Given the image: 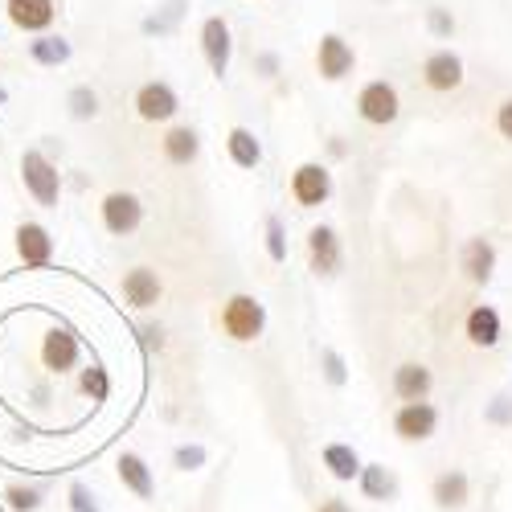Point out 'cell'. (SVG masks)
I'll use <instances>...</instances> for the list:
<instances>
[{
  "instance_id": "obj_11",
  "label": "cell",
  "mask_w": 512,
  "mask_h": 512,
  "mask_svg": "<svg viewBox=\"0 0 512 512\" xmlns=\"http://www.w3.org/2000/svg\"><path fill=\"white\" fill-rule=\"evenodd\" d=\"M291 197L300 201L304 209H312V205H324L328 197H332V173L324 164H316V160H308V164H300L291 173Z\"/></svg>"
},
{
  "instance_id": "obj_29",
  "label": "cell",
  "mask_w": 512,
  "mask_h": 512,
  "mask_svg": "<svg viewBox=\"0 0 512 512\" xmlns=\"http://www.w3.org/2000/svg\"><path fill=\"white\" fill-rule=\"evenodd\" d=\"M66 504H70V512H103V504H99V496L82 484V480H74L70 488H66Z\"/></svg>"
},
{
  "instance_id": "obj_13",
  "label": "cell",
  "mask_w": 512,
  "mask_h": 512,
  "mask_svg": "<svg viewBox=\"0 0 512 512\" xmlns=\"http://www.w3.org/2000/svg\"><path fill=\"white\" fill-rule=\"evenodd\" d=\"M353 66H357V54H353V46L340 33H324L320 37V50H316V70H320V78H328V82H340L345 74H353Z\"/></svg>"
},
{
  "instance_id": "obj_7",
  "label": "cell",
  "mask_w": 512,
  "mask_h": 512,
  "mask_svg": "<svg viewBox=\"0 0 512 512\" xmlns=\"http://www.w3.org/2000/svg\"><path fill=\"white\" fill-rule=\"evenodd\" d=\"M119 295H123V304L127 308H136V312H148L160 304V295H164V283L152 267H132L123 279H119Z\"/></svg>"
},
{
  "instance_id": "obj_4",
  "label": "cell",
  "mask_w": 512,
  "mask_h": 512,
  "mask_svg": "<svg viewBox=\"0 0 512 512\" xmlns=\"http://www.w3.org/2000/svg\"><path fill=\"white\" fill-rule=\"evenodd\" d=\"M99 218H103V230L107 234L127 238V234H136L144 226V201L136 193H127V189H115V193L103 197Z\"/></svg>"
},
{
  "instance_id": "obj_3",
  "label": "cell",
  "mask_w": 512,
  "mask_h": 512,
  "mask_svg": "<svg viewBox=\"0 0 512 512\" xmlns=\"http://www.w3.org/2000/svg\"><path fill=\"white\" fill-rule=\"evenodd\" d=\"M82 361V345H78V332L66 328V324H54L46 336H41V369L54 373V377H66L74 373Z\"/></svg>"
},
{
  "instance_id": "obj_31",
  "label": "cell",
  "mask_w": 512,
  "mask_h": 512,
  "mask_svg": "<svg viewBox=\"0 0 512 512\" xmlns=\"http://www.w3.org/2000/svg\"><path fill=\"white\" fill-rule=\"evenodd\" d=\"M267 254L275 263H283L287 259V246H283V226H279V218H267Z\"/></svg>"
},
{
  "instance_id": "obj_27",
  "label": "cell",
  "mask_w": 512,
  "mask_h": 512,
  "mask_svg": "<svg viewBox=\"0 0 512 512\" xmlns=\"http://www.w3.org/2000/svg\"><path fill=\"white\" fill-rule=\"evenodd\" d=\"M78 394L91 398V402H107V398H111V373H107L103 365L78 369Z\"/></svg>"
},
{
  "instance_id": "obj_17",
  "label": "cell",
  "mask_w": 512,
  "mask_h": 512,
  "mask_svg": "<svg viewBox=\"0 0 512 512\" xmlns=\"http://www.w3.org/2000/svg\"><path fill=\"white\" fill-rule=\"evenodd\" d=\"M431 386H435L431 369L418 365V361H406V365L394 369V394L402 402H426V398H431Z\"/></svg>"
},
{
  "instance_id": "obj_19",
  "label": "cell",
  "mask_w": 512,
  "mask_h": 512,
  "mask_svg": "<svg viewBox=\"0 0 512 512\" xmlns=\"http://www.w3.org/2000/svg\"><path fill=\"white\" fill-rule=\"evenodd\" d=\"M459 267H463V275L472 283H488L492 271H496V246L488 238H472L463 246V254H459Z\"/></svg>"
},
{
  "instance_id": "obj_35",
  "label": "cell",
  "mask_w": 512,
  "mask_h": 512,
  "mask_svg": "<svg viewBox=\"0 0 512 512\" xmlns=\"http://www.w3.org/2000/svg\"><path fill=\"white\" fill-rule=\"evenodd\" d=\"M431 25H435V33H451V29H455V21H447V17L439 13V9L431 13Z\"/></svg>"
},
{
  "instance_id": "obj_33",
  "label": "cell",
  "mask_w": 512,
  "mask_h": 512,
  "mask_svg": "<svg viewBox=\"0 0 512 512\" xmlns=\"http://www.w3.org/2000/svg\"><path fill=\"white\" fill-rule=\"evenodd\" d=\"M496 132H500L504 140H512V95L496 107Z\"/></svg>"
},
{
  "instance_id": "obj_18",
  "label": "cell",
  "mask_w": 512,
  "mask_h": 512,
  "mask_svg": "<svg viewBox=\"0 0 512 512\" xmlns=\"http://www.w3.org/2000/svg\"><path fill=\"white\" fill-rule=\"evenodd\" d=\"M70 58H74V46H70L62 33H37V37L29 41V62L41 66V70H58V66H66Z\"/></svg>"
},
{
  "instance_id": "obj_9",
  "label": "cell",
  "mask_w": 512,
  "mask_h": 512,
  "mask_svg": "<svg viewBox=\"0 0 512 512\" xmlns=\"http://www.w3.org/2000/svg\"><path fill=\"white\" fill-rule=\"evenodd\" d=\"M439 431V410L431 402H406L398 414H394V435L402 443H422Z\"/></svg>"
},
{
  "instance_id": "obj_5",
  "label": "cell",
  "mask_w": 512,
  "mask_h": 512,
  "mask_svg": "<svg viewBox=\"0 0 512 512\" xmlns=\"http://www.w3.org/2000/svg\"><path fill=\"white\" fill-rule=\"evenodd\" d=\"M5 13H9V25L17 33H50L58 25V0H5Z\"/></svg>"
},
{
  "instance_id": "obj_36",
  "label": "cell",
  "mask_w": 512,
  "mask_h": 512,
  "mask_svg": "<svg viewBox=\"0 0 512 512\" xmlns=\"http://www.w3.org/2000/svg\"><path fill=\"white\" fill-rule=\"evenodd\" d=\"M316 512H353V508H349L345 500H324V504H320Z\"/></svg>"
},
{
  "instance_id": "obj_10",
  "label": "cell",
  "mask_w": 512,
  "mask_h": 512,
  "mask_svg": "<svg viewBox=\"0 0 512 512\" xmlns=\"http://www.w3.org/2000/svg\"><path fill=\"white\" fill-rule=\"evenodd\" d=\"M398 111H402V103H398V91L390 87V82H369V87L357 95V115L373 127L394 123Z\"/></svg>"
},
{
  "instance_id": "obj_6",
  "label": "cell",
  "mask_w": 512,
  "mask_h": 512,
  "mask_svg": "<svg viewBox=\"0 0 512 512\" xmlns=\"http://www.w3.org/2000/svg\"><path fill=\"white\" fill-rule=\"evenodd\" d=\"M13 242H17V259L29 271H41V267L54 263V234L41 226V222H21L13 230Z\"/></svg>"
},
{
  "instance_id": "obj_23",
  "label": "cell",
  "mask_w": 512,
  "mask_h": 512,
  "mask_svg": "<svg viewBox=\"0 0 512 512\" xmlns=\"http://www.w3.org/2000/svg\"><path fill=\"white\" fill-rule=\"evenodd\" d=\"M226 152H230V160L238 168H259L263 164V144H259V136H254L250 127H230Z\"/></svg>"
},
{
  "instance_id": "obj_30",
  "label": "cell",
  "mask_w": 512,
  "mask_h": 512,
  "mask_svg": "<svg viewBox=\"0 0 512 512\" xmlns=\"http://www.w3.org/2000/svg\"><path fill=\"white\" fill-rule=\"evenodd\" d=\"M205 459H209V451H205L201 443H181V447L173 451V463L181 467V472H201Z\"/></svg>"
},
{
  "instance_id": "obj_15",
  "label": "cell",
  "mask_w": 512,
  "mask_h": 512,
  "mask_svg": "<svg viewBox=\"0 0 512 512\" xmlns=\"http://www.w3.org/2000/svg\"><path fill=\"white\" fill-rule=\"evenodd\" d=\"M115 476H119V484L132 492L136 500H152V496H156V476H152L148 459L136 455V451H123V455L115 459Z\"/></svg>"
},
{
  "instance_id": "obj_2",
  "label": "cell",
  "mask_w": 512,
  "mask_h": 512,
  "mask_svg": "<svg viewBox=\"0 0 512 512\" xmlns=\"http://www.w3.org/2000/svg\"><path fill=\"white\" fill-rule=\"evenodd\" d=\"M222 328L238 345H250V340H259L267 328V308L254 300V295H230L222 308Z\"/></svg>"
},
{
  "instance_id": "obj_34",
  "label": "cell",
  "mask_w": 512,
  "mask_h": 512,
  "mask_svg": "<svg viewBox=\"0 0 512 512\" xmlns=\"http://www.w3.org/2000/svg\"><path fill=\"white\" fill-rule=\"evenodd\" d=\"M144 345H148V349H164V332H160V324H144Z\"/></svg>"
},
{
  "instance_id": "obj_14",
  "label": "cell",
  "mask_w": 512,
  "mask_h": 512,
  "mask_svg": "<svg viewBox=\"0 0 512 512\" xmlns=\"http://www.w3.org/2000/svg\"><path fill=\"white\" fill-rule=\"evenodd\" d=\"M422 82L439 95H451L463 87V58L451 54V50H435L431 58L422 62Z\"/></svg>"
},
{
  "instance_id": "obj_24",
  "label": "cell",
  "mask_w": 512,
  "mask_h": 512,
  "mask_svg": "<svg viewBox=\"0 0 512 512\" xmlns=\"http://www.w3.org/2000/svg\"><path fill=\"white\" fill-rule=\"evenodd\" d=\"M431 496H435V504H439V508L459 512V508L467 504V496H472V484H467V476H463V472H443V476L431 484Z\"/></svg>"
},
{
  "instance_id": "obj_32",
  "label": "cell",
  "mask_w": 512,
  "mask_h": 512,
  "mask_svg": "<svg viewBox=\"0 0 512 512\" xmlns=\"http://www.w3.org/2000/svg\"><path fill=\"white\" fill-rule=\"evenodd\" d=\"M324 377L332 381V386H345V381H349L345 361H340V353H332V349H324Z\"/></svg>"
},
{
  "instance_id": "obj_8",
  "label": "cell",
  "mask_w": 512,
  "mask_h": 512,
  "mask_svg": "<svg viewBox=\"0 0 512 512\" xmlns=\"http://www.w3.org/2000/svg\"><path fill=\"white\" fill-rule=\"evenodd\" d=\"M177 111H181L177 91L168 87V82H160V78L144 82V87L136 91V115H140L144 123H168Z\"/></svg>"
},
{
  "instance_id": "obj_26",
  "label": "cell",
  "mask_w": 512,
  "mask_h": 512,
  "mask_svg": "<svg viewBox=\"0 0 512 512\" xmlns=\"http://www.w3.org/2000/svg\"><path fill=\"white\" fill-rule=\"evenodd\" d=\"M357 480H361V492L369 500H394V492H398V480L381 463H361V476Z\"/></svg>"
},
{
  "instance_id": "obj_25",
  "label": "cell",
  "mask_w": 512,
  "mask_h": 512,
  "mask_svg": "<svg viewBox=\"0 0 512 512\" xmlns=\"http://www.w3.org/2000/svg\"><path fill=\"white\" fill-rule=\"evenodd\" d=\"M99 91L95 87H87V82H78V87H70L66 91V115L74 119V123H91V119H99Z\"/></svg>"
},
{
  "instance_id": "obj_20",
  "label": "cell",
  "mask_w": 512,
  "mask_h": 512,
  "mask_svg": "<svg viewBox=\"0 0 512 512\" xmlns=\"http://www.w3.org/2000/svg\"><path fill=\"white\" fill-rule=\"evenodd\" d=\"M467 340H472L476 349H496L500 345V312L492 304H476L467 312Z\"/></svg>"
},
{
  "instance_id": "obj_28",
  "label": "cell",
  "mask_w": 512,
  "mask_h": 512,
  "mask_svg": "<svg viewBox=\"0 0 512 512\" xmlns=\"http://www.w3.org/2000/svg\"><path fill=\"white\" fill-rule=\"evenodd\" d=\"M5 504L13 508V512H37L41 504H46V488L41 484H9L5 488Z\"/></svg>"
},
{
  "instance_id": "obj_22",
  "label": "cell",
  "mask_w": 512,
  "mask_h": 512,
  "mask_svg": "<svg viewBox=\"0 0 512 512\" xmlns=\"http://www.w3.org/2000/svg\"><path fill=\"white\" fill-rule=\"evenodd\" d=\"M324 467H328V476L340 480V484H353L361 476V455L349 447V443H328L324 447Z\"/></svg>"
},
{
  "instance_id": "obj_16",
  "label": "cell",
  "mask_w": 512,
  "mask_h": 512,
  "mask_svg": "<svg viewBox=\"0 0 512 512\" xmlns=\"http://www.w3.org/2000/svg\"><path fill=\"white\" fill-rule=\"evenodd\" d=\"M308 267L324 279H332L340 271V238L332 226H316L308 234Z\"/></svg>"
},
{
  "instance_id": "obj_21",
  "label": "cell",
  "mask_w": 512,
  "mask_h": 512,
  "mask_svg": "<svg viewBox=\"0 0 512 512\" xmlns=\"http://www.w3.org/2000/svg\"><path fill=\"white\" fill-rule=\"evenodd\" d=\"M160 148H164V160H168V164L189 168V164L201 156V136L193 132V127H168L164 140H160Z\"/></svg>"
},
{
  "instance_id": "obj_37",
  "label": "cell",
  "mask_w": 512,
  "mask_h": 512,
  "mask_svg": "<svg viewBox=\"0 0 512 512\" xmlns=\"http://www.w3.org/2000/svg\"><path fill=\"white\" fill-rule=\"evenodd\" d=\"M0 107H9V91L5 87H0Z\"/></svg>"
},
{
  "instance_id": "obj_1",
  "label": "cell",
  "mask_w": 512,
  "mask_h": 512,
  "mask_svg": "<svg viewBox=\"0 0 512 512\" xmlns=\"http://www.w3.org/2000/svg\"><path fill=\"white\" fill-rule=\"evenodd\" d=\"M21 185L33 197V205L58 209V201H62V173H58L54 156H46L41 148H25L21 152Z\"/></svg>"
},
{
  "instance_id": "obj_12",
  "label": "cell",
  "mask_w": 512,
  "mask_h": 512,
  "mask_svg": "<svg viewBox=\"0 0 512 512\" xmlns=\"http://www.w3.org/2000/svg\"><path fill=\"white\" fill-rule=\"evenodd\" d=\"M201 54H205V62H209L213 74L226 78L234 41H230V25H226L222 17H205V21H201Z\"/></svg>"
}]
</instances>
